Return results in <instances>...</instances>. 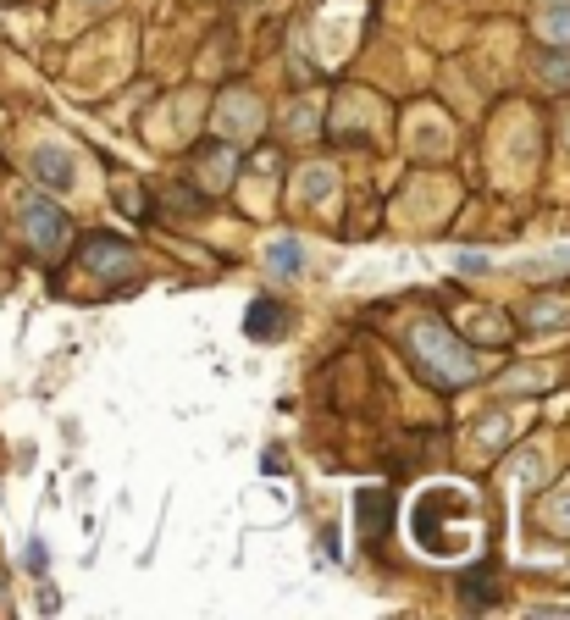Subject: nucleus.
<instances>
[{
	"instance_id": "nucleus-1",
	"label": "nucleus",
	"mask_w": 570,
	"mask_h": 620,
	"mask_svg": "<svg viewBox=\"0 0 570 620\" xmlns=\"http://www.w3.org/2000/svg\"><path fill=\"white\" fill-rule=\"evenodd\" d=\"M404 532L416 543L427 560H465L476 549V537H482V510H476L471 488L460 482H427L416 499L404 504Z\"/></svg>"
},
{
	"instance_id": "nucleus-2",
	"label": "nucleus",
	"mask_w": 570,
	"mask_h": 620,
	"mask_svg": "<svg viewBox=\"0 0 570 620\" xmlns=\"http://www.w3.org/2000/svg\"><path fill=\"white\" fill-rule=\"evenodd\" d=\"M416 349H421V366H427L432 377H443V382H465V377H471V355H465L443 327H432V322L416 327Z\"/></svg>"
},
{
	"instance_id": "nucleus-3",
	"label": "nucleus",
	"mask_w": 570,
	"mask_h": 620,
	"mask_svg": "<svg viewBox=\"0 0 570 620\" xmlns=\"http://www.w3.org/2000/svg\"><path fill=\"white\" fill-rule=\"evenodd\" d=\"M34 178L45 183V189H56V194H72L78 189V155L61 150V144H39L34 150Z\"/></svg>"
},
{
	"instance_id": "nucleus-4",
	"label": "nucleus",
	"mask_w": 570,
	"mask_h": 620,
	"mask_svg": "<svg viewBox=\"0 0 570 620\" xmlns=\"http://www.w3.org/2000/svg\"><path fill=\"white\" fill-rule=\"evenodd\" d=\"M23 227L39 250H61V239H67V216L50 200H23Z\"/></svg>"
},
{
	"instance_id": "nucleus-5",
	"label": "nucleus",
	"mask_w": 570,
	"mask_h": 620,
	"mask_svg": "<svg viewBox=\"0 0 570 620\" xmlns=\"http://www.w3.org/2000/svg\"><path fill=\"white\" fill-rule=\"evenodd\" d=\"M244 333L261 338V344H272V338H283V333H288V310L277 305V299H255L250 316H244Z\"/></svg>"
},
{
	"instance_id": "nucleus-6",
	"label": "nucleus",
	"mask_w": 570,
	"mask_h": 620,
	"mask_svg": "<svg viewBox=\"0 0 570 620\" xmlns=\"http://www.w3.org/2000/svg\"><path fill=\"white\" fill-rule=\"evenodd\" d=\"M266 261H272V272H277V277H299L305 255H299V244H294V239H277V244H266Z\"/></svg>"
},
{
	"instance_id": "nucleus-7",
	"label": "nucleus",
	"mask_w": 570,
	"mask_h": 620,
	"mask_svg": "<svg viewBox=\"0 0 570 620\" xmlns=\"http://www.w3.org/2000/svg\"><path fill=\"white\" fill-rule=\"evenodd\" d=\"M89 266H100V272H128L133 255L117 250V244H89Z\"/></svg>"
},
{
	"instance_id": "nucleus-8",
	"label": "nucleus",
	"mask_w": 570,
	"mask_h": 620,
	"mask_svg": "<svg viewBox=\"0 0 570 620\" xmlns=\"http://www.w3.org/2000/svg\"><path fill=\"white\" fill-rule=\"evenodd\" d=\"M543 28H548L554 39H570V12H548V17H543Z\"/></svg>"
}]
</instances>
